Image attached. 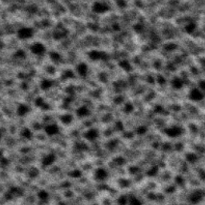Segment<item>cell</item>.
Segmentation results:
<instances>
[{"instance_id":"obj_1","label":"cell","mask_w":205,"mask_h":205,"mask_svg":"<svg viewBox=\"0 0 205 205\" xmlns=\"http://www.w3.org/2000/svg\"><path fill=\"white\" fill-rule=\"evenodd\" d=\"M204 198L205 192L202 189H195L188 195V201L193 205L201 203Z\"/></svg>"},{"instance_id":"obj_2","label":"cell","mask_w":205,"mask_h":205,"mask_svg":"<svg viewBox=\"0 0 205 205\" xmlns=\"http://www.w3.org/2000/svg\"><path fill=\"white\" fill-rule=\"evenodd\" d=\"M35 35V30L29 26H23L18 30L17 37L21 40H28L33 38Z\"/></svg>"},{"instance_id":"obj_3","label":"cell","mask_w":205,"mask_h":205,"mask_svg":"<svg viewBox=\"0 0 205 205\" xmlns=\"http://www.w3.org/2000/svg\"><path fill=\"white\" fill-rule=\"evenodd\" d=\"M92 11L97 15H103L110 11V6L104 2H95L91 6Z\"/></svg>"},{"instance_id":"obj_4","label":"cell","mask_w":205,"mask_h":205,"mask_svg":"<svg viewBox=\"0 0 205 205\" xmlns=\"http://www.w3.org/2000/svg\"><path fill=\"white\" fill-rule=\"evenodd\" d=\"M30 51L35 56H44L47 52V47L43 43L37 42V43H34L31 45Z\"/></svg>"},{"instance_id":"obj_5","label":"cell","mask_w":205,"mask_h":205,"mask_svg":"<svg viewBox=\"0 0 205 205\" xmlns=\"http://www.w3.org/2000/svg\"><path fill=\"white\" fill-rule=\"evenodd\" d=\"M165 134L170 138H178L181 136L184 133V130L181 127L177 125H172L167 127L164 130Z\"/></svg>"},{"instance_id":"obj_6","label":"cell","mask_w":205,"mask_h":205,"mask_svg":"<svg viewBox=\"0 0 205 205\" xmlns=\"http://www.w3.org/2000/svg\"><path fill=\"white\" fill-rule=\"evenodd\" d=\"M94 179L97 182H103L105 181L107 179L109 176L108 172L107 169L103 167H97L96 169L94 171Z\"/></svg>"},{"instance_id":"obj_7","label":"cell","mask_w":205,"mask_h":205,"mask_svg":"<svg viewBox=\"0 0 205 205\" xmlns=\"http://www.w3.org/2000/svg\"><path fill=\"white\" fill-rule=\"evenodd\" d=\"M99 137H100V132L98 129L94 127L88 129L83 134V138L88 142H95L99 139Z\"/></svg>"},{"instance_id":"obj_8","label":"cell","mask_w":205,"mask_h":205,"mask_svg":"<svg viewBox=\"0 0 205 205\" xmlns=\"http://www.w3.org/2000/svg\"><path fill=\"white\" fill-rule=\"evenodd\" d=\"M88 57L93 61H102L107 59L108 56L107 53L103 52L102 51L92 50L88 53Z\"/></svg>"},{"instance_id":"obj_9","label":"cell","mask_w":205,"mask_h":205,"mask_svg":"<svg viewBox=\"0 0 205 205\" xmlns=\"http://www.w3.org/2000/svg\"><path fill=\"white\" fill-rule=\"evenodd\" d=\"M57 160V156L55 153L50 152L43 156L41 159V164L44 167H51Z\"/></svg>"},{"instance_id":"obj_10","label":"cell","mask_w":205,"mask_h":205,"mask_svg":"<svg viewBox=\"0 0 205 205\" xmlns=\"http://www.w3.org/2000/svg\"><path fill=\"white\" fill-rule=\"evenodd\" d=\"M188 98H189V100L193 101V102H199V101L204 100V95L200 89L196 88L191 90L189 94H188Z\"/></svg>"},{"instance_id":"obj_11","label":"cell","mask_w":205,"mask_h":205,"mask_svg":"<svg viewBox=\"0 0 205 205\" xmlns=\"http://www.w3.org/2000/svg\"><path fill=\"white\" fill-rule=\"evenodd\" d=\"M44 132L47 135L50 137H53V136L59 135L60 132V128H59V125L56 123H50L44 127Z\"/></svg>"},{"instance_id":"obj_12","label":"cell","mask_w":205,"mask_h":205,"mask_svg":"<svg viewBox=\"0 0 205 205\" xmlns=\"http://www.w3.org/2000/svg\"><path fill=\"white\" fill-rule=\"evenodd\" d=\"M30 107L26 103H20L19 104L16 108V115L19 117H25L26 115L29 114Z\"/></svg>"},{"instance_id":"obj_13","label":"cell","mask_w":205,"mask_h":205,"mask_svg":"<svg viewBox=\"0 0 205 205\" xmlns=\"http://www.w3.org/2000/svg\"><path fill=\"white\" fill-rule=\"evenodd\" d=\"M91 110L88 106L82 105L75 110V114L79 118H87L91 115Z\"/></svg>"},{"instance_id":"obj_14","label":"cell","mask_w":205,"mask_h":205,"mask_svg":"<svg viewBox=\"0 0 205 205\" xmlns=\"http://www.w3.org/2000/svg\"><path fill=\"white\" fill-rule=\"evenodd\" d=\"M88 65L85 63H80L77 65L76 67V72L80 77L84 78L88 75Z\"/></svg>"},{"instance_id":"obj_15","label":"cell","mask_w":205,"mask_h":205,"mask_svg":"<svg viewBox=\"0 0 205 205\" xmlns=\"http://www.w3.org/2000/svg\"><path fill=\"white\" fill-rule=\"evenodd\" d=\"M74 120L73 115L69 113H65L59 116V121L63 125H70L72 123Z\"/></svg>"},{"instance_id":"obj_16","label":"cell","mask_w":205,"mask_h":205,"mask_svg":"<svg viewBox=\"0 0 205 205\" xmlns=\"http://www.w3.org/2000/svg\"><path fill=\"white\" fill-rule=\"evenodd\" d=\"M53 86H54V81L50 79H43L40 82V88L43 91H49Z\"/></svg>"},{"instance_id":"obj_17","label":"cell","mask_w":205,"mask_h":205,"mask_svg":"<svg viewBox=\"0 0 205 205\" xmlns=\"http://www.w3.org/2000/svg\"><path fill=\"white\" fill-rule=\"evenodd\" d=\"M184 85V80L179 77H175L172 80V87L175 90H180Z\"/></svg>"},{"instance_id":"obj_18","label":"cell","mask_w":205,"mask_h":205,"mask_svg":"<svg viewBox=\"0 0 205 205\" xmlns=\"http://www.w3.org/2000/svg\"><path fill=\"white\" fill-rule=\"evenodd\" d=\"M37 198L41 202H47L50 199V194L45 189H41L37 192Z\"/></svg>"},{"instance_id":"obj_19","label":"cell","mask_w":205,"mask_h":205,"mask_svg":"<svg viewBox=\"0 0 205 205\" xmlns=\"http://www.w3.org/2000/svg\"><path fill=\"white\" fill-rule=\"evenodd\" d=\"M21 136L26 140H31L33 138L32 131L28 127H24L21 131Z\"/></svg>"},{"instance_id":"obj_20","label":"cell","mask_w":205,"mask_h":205,"mask_svg":"<svg viewBox=\"0 0 205 205\" xmlns=\"http://www.w3.org/2000/svg\"><path fill=\"white\" fill-rule=\"evenodd\" d=\"M119 67L121 69H123V70H125L127 72H129L132 70V66L131 64V63L128 60L126 59H123L121 61L119 62Z\"/></svg>"},{"instance_id":"obj_21","label":"cell","mask_w":205,"mask_h":205,"mask_svg":"<svg viewBox=\"0 0 205 205\" xmlns=\"http://www.w3.org/2000/svg\"><path fill=\"white\" fill-rule=\"evenodd\" d=\"M35 104L39 108L43 109V110H47L49 108V105L47 104L46 101L42 98V97H38L36 98L35 100Z\"/></svg>"},{"instance_id":"obj_22","label":"cell","mask_w":205,"mask_h":205,"mask_svg":"<svg viewBox=\"0 0 205 205\" xmlns=\"http://www.w3.org/2000/svg\"><path fill=\"white\" fill-rule=\"evenodd\" d=\"M196 27H197L196 23L195 22L191 21V22H189V23H188L185 25L184 26L185 32L187 33V34H188V35H191V34L196 31Z\"/></svg>"},{"instance_id":"obj_23","label":"cell","mask_w":205,"mask_h":205,"mask_svg":"<svg viewBox=\"0 0 205 205\" xmlns=\"http://www.w3.org/2000/svg\"><path fill=\"white\" fill-rule=\"evenodd\" d=\"M49 57H50L51 60L55 63H59L61 60V56L57 51H51L49 53Z\"/></svg>"},{"instance_id":"obj_24","label":"cell","mask_w":205,"mask_h":205,"mask_svg":"<svg viewBox=\"0 0 205 205\" xmlns=\"http://www.w3.org/2000/svg\"><path fill=\"white\" fill-rule=\"evenodd\" d=\"M128 205H142V201L135 196L128 197Z\"/></svg>"},{"instance_id":"obj_25","label":"cell","mask_w":205,"mask_h":205,"mask_svg":"<svg viewBox=\"0 0 205 205\" xmlns=\"http://www.w3.org/2000/svg\"><path fill=\"white\" fill-rule=\"evenodd\" d=\"M83 173L79 169H74V170L70 171L69 172V176L71 177V178H74V179H79L82 176Z\"/></svg>"},{"instance_id":"obj_26","label":"cell","mask_w":205,"mask_h":205,"mask_svg":"<svg viewBox=\"0 0 205 205\" xmlns=\"http://www.w3.org/2000/svg\"><path fill=\"white\" fill-rule=\"evenodd\" d=\"M118 205H128V196L121 195L117 199Z\"/></svg>"},{"instance_id":"obj_27","label":"cell","mask_w":205,"mask_h":205,"mask_svg":"<svg viewBox=\"0 0 205 205\" xmlns=\"http://www.w3.org/2000/svg\"><path fill=\"white\" fill-rule=\"evenodd\" d=\"M185 158H186V159H187L189 163H192V164L196 163V162L197 161V159H198L197 155H196L195 153H191V152L188 153Z\"/></svg>"},{"instance_id":"obj_28","label":"cell","mask_w":205,"mask_h":205,"mask_svg":"<svg viewBox=\"0 0 205 205\" xmlns=\"http://www.w3.org/2000/svg\"><path fill=\"white\" fill-rule=\"evenodd\" d=\"M75 77L74 72L71 70H66L62 75V78L63 79H70Z\"/></svg>"},{"instance_id":"obj_29","label":"cell","mask_w":205,"mask_h":205,"mask_svg":"<svg viewBox=\"0 0 205 205\" xmlns=\"http://www.w3.org/2000/svg\"><path fill=\"white\" fill-rule=\"evenodd\" d=\"M133 30L136 34H141V33L144 32V24L142 23H135L134 26H133Z\"/></svg>"},{"instance_id":"obj_30","label":"cell","mask_w":205,"mask_h":205,"mask_svg":"<svg viewBox=\"0 0 205 205\" xmlns=\"http://www.w3.org/2000/svg\"><path fill=\"white\" fill-rule=\"evenodd\" d=\"M65 35H66V32H65L63 30H58L57 31L54 32V38L59 40V39H61L63 37H65Z\"/></svg>"},{"instance_id":"obj_31","label":"cell","mask_w":205,"mask_h":205,"mask_svg":"<svg viewBox=\"0 0 205 205\" xmlns=\"http://www.w3.org/2000/svg\"><path fill=\"white\" fill-rule=\"evenodd\" d=\"M15 57L19 59H24L26 57V52L23 50H18L15 53Z\"/></svg>"},{"instance_id":"obj_32","label":"cell","mask_w":205,"mask_h":205,"mask_svg":"<svg viewBox=\"0 0 205 205\" xmlns=\"http://www.w3.org/2000/svg\"><path fill=\"white\" fill-rule=\"evenodd\" d=\"M123 111L124 112H126L127 114H129V113H132V111H134V106L131 103H127L125 104L124 107H123Z\"/></svg>"},{"instance_id":"obj_33","label":"cell","mask_w":205,"mask_h":205,"mask_svg":"<svg viewBox=\"0 0 205 205\" xmlns=\"http://www.w3.org/2000/svg\"><path fill=\"white\" fill-rule=\"evenodd\" d=\"M176 47H177L176 44L173 43H167L164 46V50L166 51L170 52V51H172L175 49H176Z\"/></svg>"},{"instance_id":"obj_34","label":"cell","mask_w":205,"mask_h":205,"mask_svg":"<svg viewBox=\"0 0 205 205\" xmlns=\"http://www.w3.org/2000/svg\"><path fill=\"white\" fill-rule=\"evenodd\" d=\"M117 145H118L117 141L115 140H110L109 142H107V147L109 150H113L117 147Z\"/></svg>"},{"instance_id":"obj_35","label":"cell","mask_w":205,"mask_h":205,"mask_svg":"<svg viewBox=\"0 0 205 205\" xmlns=\"http://www.w3.org/2000/svg\"><path fill=\"white\" fill-rule=\"evenodd\" d=\"M116 5L120 9H124L127 6V3L126 0H116Z\"/></svg>"},{"instance_id":"obj_36","label":"cell","mask_w":205,"mask_h":205,"mask_svg":"<svg viewBox=\"0 0 205 205\" xmlns=\"http://www.w3.org/2000/svg\"><path fill=\"white\" fill-rule=\"evenodd\" d=\"M147 129L146 127L143 126V125L138 127L137 128H136V133H137L138 135H144L147 132Z\"/></svg>"},{"instance_id":"obj_37","label":"cell","mask_w":205,"mask_h":205,"mask_svg":"<svg viewBox=\"0 0 205 205\" xmlns=\"http://www.w3.org/2000/svg\"><path fill=\"white\" fill-rule=\"evenodd\" d=\"M75 147H76L77 150L79 151H86L88 149V146L86 145L84 143H77L76 145H75Z\"/></svg>"},{"instance_id":"obj_38","label":"cell","mask_w":205,"mask_h":205,"mask_svg":"<svg viewBox=\"0 0 205 205\" xmlns=\"http://www.w3.org/2000/svg\"><path fill=\"white\" fill-rule=\"evenodd\" d=\"M157 83H158L159 85H164L166 83V79L164 75H159L157 76Z\"/></svg>"},{"instance_id":"obj_39","label":"cell","mask_w":205,"mask_h":205,"mask_svg":"<svg viewBox=\"0 0 205 205\" xmlns=\"http://www.w3.org/2000/svg\"><path fill=\"white\" fill-rule=\"evenodd\" d=\"M198 88L201 91H205V79H201L198 83Z\"/></svg>"},{"instance_id":"obj_40","label":"cell","mask_w":205,"mask_h":205,"mask_svg":"<svg viewBox=\"0 0 205 205\" xmlns=\"http://www.w3.org/2000/svg\"><path fill=\"white\" fill-rule=\"evenodd\" d=\"M115 163L117 164V165H122V164H123V163H124V159H123V157H116V158L115 159Z\"/></svg>"},{"instance_id":"obj_41","label":"cell","mask_w":205,"mask_h":205,"mask_svg":"<svg viewBox=\"0 0 205 205\" xmlns=\"http://www.w3.org/2000/svg\"><path fill=\"white\" fill-rule=\"evenodd\" d=\"M115 103H117V104H120V103H121L123 102V97L121 96H118L116 97L115 99Z\"/></svg>"},{"instance_id":"obj_42","label":"cell","mask_w":205,"mask_h":205,"mask_svg":"<svg viewBox=\"0 0 205 205\" xmlns=\"http://www.w3.org/2000/svg\"><path fill=\"white\" fill-rule=\"evenodd\" d=\"M113 27H114L115 31H119V30H120V26H119V25H117V24H116V26H115V25H114V26H113Z\"/></svg>"},{"instance_id":"obj_43","label":"cell","mask_w":205,"mask_h":205,"mask_svg":"<svg viewBox=\"0 0 205 205\" xmlns=\"http://www.w3.org/2000/svg\"><path fill=\"white\" fill-rule=\"evenodd\" d=\"M2 139H3V132L0 130V141L2 140Z\"/></svg>"},{"instance_id":"obj_44","label":"cell","mask_w":205,"mask_h":205,"mask_svg":"<svg viewBox=\"0 0 205 205\" xmlns=\"http://www.w3.org/2000/svg\"><path fill=\"white\" fill-rule=\"evenodd\" d=\"M93 205H97V204H93Z\"/></svg>"}]
</instances>
